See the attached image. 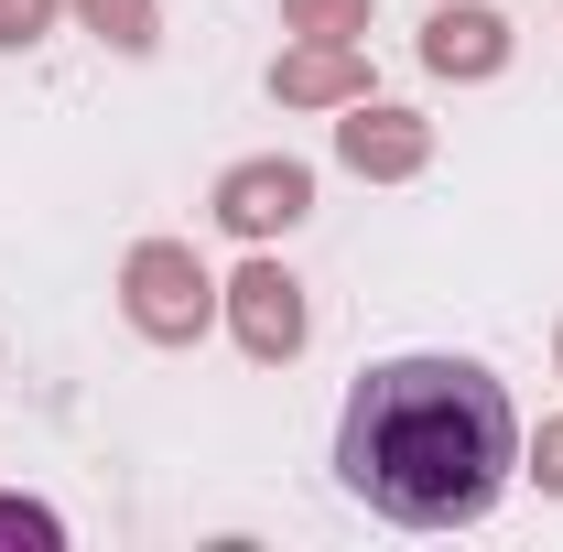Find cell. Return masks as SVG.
Instances as JSON below:
<instances>
[{"mask_svg": "<svg viewBox=\"0 0 563 552\" xmlns=\"http://www.w3.org/2000/svg\"><path fill=\"white\" fill-rule=\"evenodd\" d=\"M553 357H563V336H553Z\"/></svg>", "mask_w": 563, "mask_h": 552, "instance_id": "4fadbf2b", "label": "cell"}, {"mask_svg": "<svg viewBox=\"0 0 563 552\" xmlns=\"http://www.w3.org/2000/svg\"><path fill=\"white\" fill-rule=\"evenodd\" d=\"M336 152H347V174H368V185H401V174H422V163H433V120L379 109V98H347Z\"/></svg>", "mask_w": 563, "mask_h": 552, "instance_id": "5b68a950", "label": "cell"}, {"mask_svg": "<svg viewBox=\"0 0 563 552\" xmlns=\"http://www.w3.org/2000/svg\"><path fill=\"white\" fill-rule=\"evenodd\" d=\"M531 477L563 498V422H542V444H531Z\"/></svg>", "mask_w": 563, "mask_h": 552, "instance_id": "7c38bea8", "label": "cell"}, {"mask_svg": "<svg viewBox=\"0 0 563 552\" xmlns=\"http://www.w3.org/2000/svg\"><path fill=\"white\" fill-rule=\"evenodd\" d=\"M303 207H314V174H303L292 152H261V163H228V174H217V228H228V239H272V228H292Z\"/></svg>", "mask_w": 563, "mask_h": 552, "instance_id": "277c9868", "label": "cell"}, {"mask_svg": "<svg viewBox=\"0 0 563 552\" xmlns=\"http://www.w3.org/2000/svg\"><path fill=\"white\" fill-rule=\"evenodd\" d=\"M272 98H282V109H347V98H368L357 33H303V44L272 66Z\"/></svg>", "mask_w": 563, "mask_h": 552, "instance_id": "8992f818", "label": "cell"}, {"mask_svg": "<svg viewBox=\"0 0 563 552\" xmlns=\"http://www.w3.org/2000/svg\"><path fill=\"white\" fill-rule=\"evenodd\" d=\"M509 466H520V412L477 357H390L347 390L336 477L401 531L488 520Z\"/></svg>", "mask_w": 563, "mask_h": 552, "instance_id": "6da1fadb", "label": "cell"}, {"mask_svg": "<svg viewBox=\"0 0 563 552\" xmlns=\"http://www.w3.org/2000/svg\"><path fill=\"white\" fill-rule=\"evenodd\" d=\"M292 33H368V0H282Z\"/></svg>", "mask_w": 563, "mask_h": 552, "instance_id": "9c48e42d", "label": "cell"}, {"mask_svg": "<svg viewBox=\"0 0 563 552\" xmlns=\"http://www.w3.org/2000/svg\"><path fill=\"white\" fill-rule=\"evenodd\" d=\"M76 22L120 55H152V0H76Z\"/></svg>", "mask_w": 563, "mask_h": 552, "instance_id": "ba28073f", "label": "cell"}, {"mask_svg": "<svg viewBox=\"0 0 563 552\" xmlns=\"http://www.w3.org/2000/svg\"><path fill=\"white\" fill-rule=\"evenodd\" d=\"M0 542H66V520L33 509V498H0Z\"/></svg>", "mask_w": 563, "mask_h": 552, "instance_id": "30bf717a", "label": "cell"}, {"mask_svg": "<svg viewBox=\"0 0 563 552\" xmlns=\"http://www.w3.org/2000/svg\"><path fill=\"white\" fill-rule=\"evenodd\" d=\"M217 292H228V325H239V346H250L261 368L303 357L314 314H303V281L282 272V261H250V272H239V281H217Z\"/></svg>", "mask_w": 563, "mask_h": 552, "instance_id": "3957f363", "label": "cell"}, {"mask_svg": "<svg viewBox=\"0 0 563 552\" xmlns=\"http://www.w3.org/2000/svg\"><path fill=\"white\" fill-rule=\"evenodd\" d=\"M120 303H131V325H141L152 346H196V336L217 325V303H228V292L207 281V261H196L185 239H141L131 261H120Z\"/></svg>", "mask_w": 563, "mask_h": 552, "instance_id": "7a4b0ae2", "label": "cell"}, {"mask_svg": "<svg viewBox=\"0 0 563 552\" xmlns=\"http://www.w3.org/2000/svg\"><path fill=\"white\" fill-rule=\"evenodd\" d=\"M55 11H66V0H0V44H33Z\"/></svg>", "mask_w": 563, "mask_h": 552, "instance_id": "8fae6325", "label": "cell"}, {"mask_svg": "<svg viewBox=\"0 0 563 552\" xmlns=\"http://www.w3.org/2000/svg\"><path fill=\"white\" fill-rule=\"evenodd\" d=\"M422 66L433 76H498L509 66V22H498L488 0H444L422 22Z\"/></svg>", "mask_w": 563, "mask_h": 552, "instance_id": "52a82bcc", "label": "cell"}]
</instances>
